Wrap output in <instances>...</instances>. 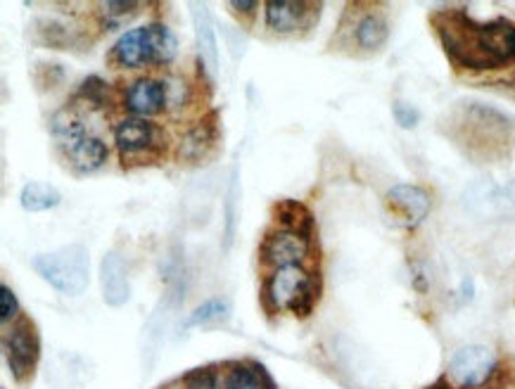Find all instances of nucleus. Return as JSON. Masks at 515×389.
Returning <instances> with one entry per match:
<instances>
[{
  "label": "nucleus",
  "instance_id": "nucleus-14",
  "mask_svg": "<svg viewBox=\"0 0 515 389\" xmlns=\"http://www.w3.org/2000/svg\"><path fill=\"white\" fill-rule=\"evenodd\" d=\"M190 15H193V29L197 41V67L209 76V81L216 79L219 74V43H216V31L212 15H209L207 5L190 3Z\"/></svg>",
  "mask_w": 515,
  "mask_h": 389
},
{
  "label": "nucleus",
  "instance_id": "nucleus-12",
  "mask_svg": "<svg viewBox=\"0 0 515 389\" xmlns=\"http://www.w3.org/2000/svg\"><path fill=\"white\" fill-rule=\"evenodd\" d=\"M221 140V114L219 110H209L200 114L188 129L181 133L176 143V162L200 164L209 159Z\"/></svg>",
  "mask_w": 515,
  "mask_h": 389
},
{
  "label": "nucleus",
  "instance_id": "nucleus-3",
  "mask_svg": "<svg viewBox=\"0 0 515 389\" xmlns=\"http://www.w3.org/2000/svg\"><path fill=\"white\" fill-rule=\"evenodd\" d=\"M53 138L69 169L79 176L95 174L110 162V148L98 133L91 131L76 110H65L53 119Z\"/></svg>",
  "mask_w": 515,
  "mask_h": 389
},
{
  "label": "nucleus",
  "instance_id": "nucleus-21",
  "mask_svg": "<svg viewBox=\"0 0 515 389\" xmlns=\"http://www.w3.org/2000/svg\"><path fill=\"white\" fill-rule=\"evenodd\" d=\"M60 202V190L41 181L27 183L22 188V193H19V204H22L24 212H48V209H55Z\"/></svg>",
  "mask_w": 515,
  "mask_h": 389
},
{
  "label": "nucleus",
  "instance_id": "nucleus-29",
  "mask_svg": "<svg viewBox=\"0 0 515 389\" xmlns=\"http://www.w3.org/2000/svg\"><path fill=\"white\" fill-rule=\"evenodd\" d=\"M183 382H186V389H219V375L212 366L190 371Z\"/></svg>",
  "mask_w": 515,
  "mask_h": 389
},
{
  "label": "nucleus",
  "instance_id": "nucleus-15",
  "mask_svg": "<svg viewBox=\"0 0 515 389\" xmlns=\"http://www.w3.org/2000/svg\"><path fill=\"white\" fill-rule=\"evenodd\" d=\"M387 207L402 219L409 228H416L418 223L428 219L432 209V197L428 190L421 186H411V183H399L387 190Z\"/></svg>",
  "mask_w": 515,
  "mask_h": 389
},
{
  "label": "nucleus",
  "instance_id": "nucleus-31",
  "mask_svg": "<svg viewBox=\"0 0 515 389\" xmlns=\"http://www.w3.org/2000/svg\"><path fill=\"white\" fill-rule=\"evenodd\" d=\"M392 114H394V121H397L402 129H416L418 121H421V112H418L416 107L409 105V102H404V100L394 102Z\"/></svg>",
  "mask_w": 515,
  "mask_h": 389
},
{
  "label": "nucleus",
  "instance_id": "nucleus-13",
  "mask_svg": "<svg viewBox=\"0 0 515 389\" xmlns=\"http://www.w3.org/2000/svg\"><path fill=\"white\" fill-rule=\"evenodd\" d=\"M119 102L129 117L155 119L157 114L167 112V86L162 76L141 74L124 86Z\"/></svg>",
  "mask_w": 515,
  "mask_h": 389
},
{
  "label": "nucleus",
  "instance_id": "nucleus-16",
  "mask_svg": "<svg viewBox=\"0 0 515 389\" xmlns=\"http://www.w3.org/2000/svg\"><path fill=\"white\" fill-rule=\"evenodd\" d=\"M100 290H103L107 306L119 309V306L129 304V269H126V261L119 252H107L103 261H100Z\"/></svg>",
  "mask_w": 515,
  "mask_h": 389
},
{
  "label": "nucleus",
  "instance_id": "nucleus-20",
  "mask_svg": "<svg viewBox=\"0 0 515 389\" xmlns=\"http://www.w3.org/2000/svg\"><path fill=\"white\" fill-rule=\"evenodd\" d=\"M233 314V304L226 297H209L207 302H202L197 309L183 321V328H212V325H221L228 321Z\"/></svg>",
  "mask_w": 515,
  "mask_h": 389
},
{
  "label": "nucleus",
  "instance_id": "nucleus-19",
  "mask_svg": "<svg viewBox=\"0 0 515 389\" xmlns=\"http://www.w3.org/2000/svg\"><path fill=\"white\" fill-rule=\"evenodd\" d=\"M145 48H148V67H169L178 57V38L174 29L160 19L145 24Z\"/></svg>",
  "mask_w": 515,
  "mask_h": 389
},
{
  "label": "nucleus",
  "instance_id": "nucleus-2",
  "mask_svg": "<svg viewBox=\"0 0 515 389\" xmlns=\"http://www.w3.org/2000/svg\"><path fill=\"white\" fill-rule=\"evenodd\" d=\"M321 297V276L309 266H288L264 273L259 285V302L266 316L290 311L292 316L307 321L314 314Z\"/></svg>",
  "mask_w": 515,
  "mask_h": 389
},
{
  "label": "nucleus",
  "instance_id": "nucleus-18",
  "mask_svg": "<svg viewBox=\"0 0 515 389\" xmlns=\"http://www.w3.org/2000/svg\"><path fill=\"white\" fill-rule=\"evenodd\" d=\"M271 226L290 231L316 242V216L300 200H281L271 207Z\"/></svg>",
  "mask_w": 515,
  "mask_h": 389
},
{
  "label": "nucleus",
  "instance_id": "nucleus-5",
  "mask_svg": "<svg viewBox=\"0 0 515 389\" xmlns=\"http://www.w3.org/2000/svg\"><path fill=\"white\" fill-rule=\"evenodd\" d=\"M114 148L119 152L124 169L152 167L167 159L171 150L169 133L155 119L124 117L112 129Z\"/></svg>",
  "mask_w": 515,
  "mask_h": 389
},
{
  "label": "nucleus",
  "instance_id": "nucleus-10",
  "mask_svg": "<svg viewBox=\"0 0 515 389\" xmlns=\"http://www.w3.org/2000/svg\"><path fill=\"white\" fill-rule=\"evenodd\" d=\"M494 368H497V356L492 349L468 344L451 356L444 380L451 389H480L492 378Z\"/></svg>",
  "mask_w": 515,
  "mask_h": 389
},
{
  "label": "nucleus",
  "instance_id": "nucleus-30",
  "mask_svg": "<svg viewBox=\"0 0 515 389\" xmlns=\"http://www.w3.org/2000/svg\"><path fill=\"white\" fill-rule=\"evenodd\" d=\"M17 318H19L17 295L8 288V285H0V321H3L5 328H8V325L15 323Z\"/></svg>",
  "mask_w": 515,
  "mask_h": 389
},
{
  "label": "nucleus",
  "instance_id": "nucleus-26",
  "mask_svg": "<svg viewBox=\"0 0 515 389\" xmlns=\"http://www.w3.org/2000/svg\"><path fill=\"white\" fill-rule=\"evenodd\" d=\"M100 12L95 15L100 24V31H112L122 27L126 19L136 17V12L143 8V3H133V0H110V3H100Z\"/></svg>",
  "mask_w": 515,
  "mask_h": 389
},
{
  "label": "nucleus",
  "instance_id": "nucleus-24",
  "mask_svg": "<svg viewBox=\"0 0 515 389\" xmlns=\"http://www.w3.org/2000/svg\"><path fill=\"white\" fill-rule=\"evenodd\" d=\"M224 250L228 252L233 247L235 240V228H238V204H240V171L238 164H235L231 181H228V190H226V200H224Z\"/></svg>",
  "mask_w": 515,
  "mask_h": 389
},
{
  "label": "nucleus",
  "instance_id": "nucleus-33",
  "mask_svg": "<svg viewBox=\"0 0 515 389\" xmlns=\"http://www.w3.org/2000/svg\"><path fill=\"white\" fill-rule=\"evenodd\" d=\"M432 389H451V387L447 385V380H442V382H440V385H437V387H432Z\"/></svg>",
  "mask_w": 515,
  "mask_h": 389
},
{
  "label": "nucleus",
  "instance_id": "nucleus-32",
  "mask_svg": "<svg viewBox=\"0 0 515 389\" xmlns=\"http://www.w3.org/2000/svg\"><path fill=\"white\" fill-rule=\"evenodd\" d=\"M501 197H506V202L515 204V181L508 183V186L501 188Z\"/></svg>",
  "mask_w": 515,
  "mask_h": 389
},
{
  "label": "nucleus",
  "instance_id": "nucleus-28",
  "mask_svg": "<svg viewBox=\"0 0 515 389\" xmlns=\"http://www.w3.org/2000/svg\"><path fill=\"white\" fill-rule=\"evenodd\" d=\"M259 8H264V5L257 3V0H231V3H228V10H231L233 17L238 19L240 24H245V27H252L254 19L259 15Z\"/></svg>",
  "mask_w": 515,
  "mask_h": 389
},
{
  "label": "nucleus",
  "instance_id": "nucleus-4",
  "mask_svg": "<svg viewBox=\"0 0 515 389\" xmlns=\"http://www.w3.org/2000/svg\"><path fill=\"white\" fill-rule=\"evenodd\" d=\"M456 140L466 148L470 155L494 159L508 150V138L513 133V124L506 114L494 107L468 102L459 112L456 121Z\"/></svg>",
  "mask_w": 515,
  "mask_h": 389
},
{
  "label": "nucleus",
  "instance_id": "nucleus-7",
  "mask_svg": "<svg viewBox=\"0 0 515 389\" xmlns=\"http://www.w3.org/2000/svg\"><path fill=\"white\" fill-rule=\"evenodd\" d=\"M340 36L347 38L359 53L375 55L385 48L390 38V24H387L385 12H380V5L356 3L347 8V15L340 24Z\"/></svg>",
  "mask_w": 515,
  "mask_h": 389
},
{
  "label": "nucleus",
  "instance_id": "nucleus-25",
  "mask_svg": "<svg viewBox=\"0 0 515 389\" xmlns=\"http://www.w3.org/2000/svg\"><path fill=\"white\" fill-rule=\"evenodd\" d=\"M76 31L60 19H38L36 38L48 48H72L76 41Z\"/></svg>",
  "mask_w": 515,
  "mask_h": 389
},
{
  "label": "nucleus",
  "instance_id": "nucleus-22",
  "mask_svg": "<svg viewBox=\"0 0 515 389\" xmlns=\"http://www.w3.org/2000/svg\"><path fill=\"white\" fill-rule=\"evenodd\" d=\"M262 382L271 378L259 363H231L224 375V389H269Z\"/></svg>",
  "mask_w": 515,
  "mask_h": 389
},
{
  "label": "nucleus",
  "instance_id": "nucleus-23",
  "mask_svg": "<svg viewBox=\"0 0 515 389\" xmlns=\"http://www.w3.org/2000/svg\"><path fill=\"white\" fill-rule=\"evenodd\" d=\"M164 86H167V112H186L190 110V105L195 102V95H197V84L188 79V76L183 74H164Z\"/></svg>",
  "mask_w": 515,
  "mask_h": 389
},
{
  "label": "nucleus",
  "instance_id": "nucleus-11",
  "mask_svg": "<svg viewBox=\"0 0 515 389\" xmlns=\"http://www.w3.org/2000/svg\"><path fill=\"white\" fill-rule=\"evenodd\" d=\"M264 24L273 36H295L307 34L319 22L323 10L321 3H307V0H271L264 3Z\"/></svg>",
  "mask_w": 515,
  "mask_h": 389
},
{
  "label": "nucleus",
  "instance_id": "nucleus-17",
  "mask_svg": "<svg viewBox=\"0 0 515 389\" xmlns=\"http://www.w3.org/2000/svg\"><path fill=\"white\" fill-rule=\"evenodd\" d=\"M107 65L119 72H133V69L148 67V48H145V24L143 27L124 31L114 41L107 55Z\"/></svg>",
  "mask_w": 515,
  "mask_h": 389
},
{
  "label": "nucleus",
  "instance_id": "nucleus-8",
  "mask_svg": "<svg viewBox=\"0 0 515 389\" xmlns=\"http://www.w3.org/2000/svg\"><path fill=\"white\" fill-rule=\"evenodd\" d=\"M5 361L17 385H27L34 378L38 361H41V333L27 314H22L5 330Z\"/></svg>",
  "mask_w": 515,
  "mask_h": 389
},
{
  "label": "nucleus",
  "instance_id": "nucleus-1",
  "mask_svg": "<svg viewBox=\"0 0 515 389\" xmlns=\"http://www.w3.org/2000/svg\"><path fill=\"white\" fill-rule=\"evenodd\" d=\"M432 27L451 65L463 72H494L515 62L511 19L478 22L463 10H442L432 12Z\"/></svg>",
  "mask_w": 515,
  "mask_h": 389
},
{
  "label": "nucleus",
  "instance_id": "nucleus-6",
  "mask_svg": "<svg viewBox=\"0 0 515 389\" xmlns=\"http://www.w3.org/2000/svg\"><path fill=\"white\" fill-rule=\"evenodd\" d=\"M31 266L50 288L67 297H79L91 283V252L81 242L65 245L60 250L36 254Z\"/></svg>",
  "mask_w": 515,
  "mask_h": 389
},
{
  "label": "nucleus",
  "instance_id": "nucleus-27",
  "mask_svg": "<svg viewBox=\"0 0 515 389\" xmlns=\"http://www.w3.org/2000/svg\"><path fill=\"white\" fill-rule=\"evenodd\" d=\"M112 95H114V91L107 81L100 79V76H88L84 84L76 88L74 100L84 102L91 112H98V110L107 112V105H110Z\"/></svg>",
  "mask_w": 515,
  "mask_h": 389
},
{
  "label": "nucleus",
  "instance_id": "nucleus-34",
  "mask_svg": "<svg viewBox=\"0 0 515 389\" xmlns=\"http://www.w3.org/2000/svg\"><path fill=\"white\" fill-rule=\"evenodd\" d=\"M513 60H515V34H513Z\"/></svg>",
  "mask_w": 515,
  "mask_h": 389
},
{
  "label": "nucleus",
  "instance_id": "nucleus-9",
  "mask_svg": "<svg viewBox=\"0 0 515 389\" xmlns=\"http://www.w3.org/2000/svg\"><path fill=\"white\" fill-rule=\"evenodd\" d=\"M314 240L304 235L281 231V228L269 226L259 240L257 259L264 273L276 269H288V266H307L311 254H314Z\"/></svg>",
  "mask_w": 515,
  "mask_h": 389
}]
</instances>
